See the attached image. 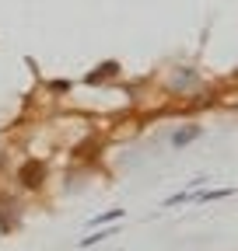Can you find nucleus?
I'll return each mask as SVG.
<instances>
[{
    "mask_svg": "<svg viewBox=\"0 0 238 251\" xmlns=\"http://www.w3.org/2000/svg\"><path fill=\"white\" fill-rule=\"evenodd\" d=\"M42 175H46V164H42V161H28V164L21 168V181H25L28 188H39V185H42Z\"/></svg>",
    "mask_w": 238,
    "mask_h": 251,
    "instance_id": "nucleus-1",
    "label": "nucleus"
},
{
    "mask_svg": "<svg viewBox=\"0 0 238 251\" xmlns=\"http://www.w3.org/2000/svg\"><path fill=\"white\" fill-rule=\"evenodd\" d=\"M200 136H203V126H182V129L172 133V147H186V143H193Z\"/></svg>",
    "mask_w": 238,
    "mask_h": 251,
    "instance_id": "nucleus-2",
    "label": "nucleus"
},
{
    "mask_svg": "<svg viewBox=\"0 0 238 251\" xmlns=\"http://www.w3.org/2000/svg\"><path fill=\"white\" fill-rule=\"evenodd\" d=\"M116 74H119V63H102V67H95V74H88V77H84V84H91V87H95V84H102V80H112Z\"/></svg>",
    "mask_w": 238,
    "mask_h": 251,
    "instance_id": "nucleus-3",
    "label": "nucleus"
},
{
    "mask_svg": "<svg viewBox=\"0 0 238 251\" xmlns=\"http://www.w3.org/2000/svg\"><path fill=\"white\" fill-rule=\"evenodd\" d=\"M112 220H123V209H105L91 220V227H102V224H112Z\"/></svg>",
    "mask_w": 238,
    "mask_h": 251,
    "instance_id": "nucleus-4",
    "label": "nucleus"
},
{
    "mask_svg": "<svg viewBox=\"0 0 238 251\" xmlns=\"http://www.w3.org/2000/svg\"><path fill=\"white\" fill-rule=\"evenodd\" d=\"M105 237H116V230H95L91 237H84V241H81V248H95V244L105 241Z\"/></svg>",
    "mask_w": 238,
    "mask_h": 251,
    "instance_id": "nucleus-5",
    "label": "nucleus"
}]
</instances>
